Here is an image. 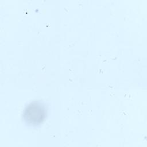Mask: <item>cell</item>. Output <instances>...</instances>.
I'll return each instance as SVG.
<instances>
[{
  "mask_svg": "<svg viewBox=\"0 0 147 147\" xmlns=\"http://www.w3.org/2000/svg\"><path fill=\"white\" fill-rule=\"evenodd\" d=\"M46 116L45 106L39 102L29 103L25 109L24 118L27 123L37 125L41 123Z\"/></svg>",
  "mask_w": 147,
  "mask_h": 147,
  "instance_id": "obj_1",
  "label": "cell"
}]
</instances>
